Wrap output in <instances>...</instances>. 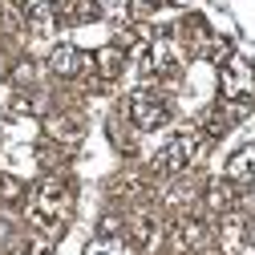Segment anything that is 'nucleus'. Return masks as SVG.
<instances>
[{
  "instance_id": "obj_1",
  "label": "nucleus",
  "mask_w": 255,
  "mask_h": 255,
  "mask_svg": "<svg viewBox=\"0 0 255 255\" xmlns=\"http://www.w3.org/2000/svg\"><path fill=\"white\" fill-rule=\"evenodd\" d=\"M73 215V195H69V182L65 178H45L37 190H33V203H28V219L37 223L45 235H61L65 223Z\"/></svg>"
},
{
  "instance_id": "obj_2",
  "label": "nucleus",
  "mask_w": 255,
  "mask_h": 255,
  "mask_svg": "<svg viewBox=\"0 0 255 255\" xmlns=\"http://www.w3.org/2000/svg\"><path fill=\"white\" fill-rule=\"evenodd\" d=\"M203 130H195V126H186L182 134H174L162 150L154 154V166H150V174H158V178H166V174H178V170H186L190 162H195V154L203 150Z\"/></svg>"
},
{
  "instance_id": "obj_3",
  "label": "nucleus",
  "mask_w": 255,
  "mask_h": 255,
  "mask_svg": "<svg viewBox=\"0 0 255 255\" xmlns=\"http://www.w3.org/2000/svg\"><path fill=\"white\" fill-rule=\"evenodd\" d=\"M126 118L134 122V130L146 134V130H158V126H166L170 118V106L162 93H154V89H134L130 98H126Z\"/></svg>"
},
{
  "instance_id": "obj_4",
  "label": "nucleus",
  "mask_w": 255,
  "mask_h": 255,
  "mask_svg": "<svg viewBox=\"0 0 255 255\" xmlns=\"http://www.w3.org/2000/svg\"><path fill=\"white\" fill-rule=\"evenodd\" d=\"M219 85H223V98L227 102H251L255 98V69L243 57H227L223 61V73H219Z\"/></svg>"
},
{
  "instance_id": "obj_5",
  "label": "nucleus",
  "mask_w": 255,
  "mask_h": 255,
  "mask_svg": "<svg viewBox=\"0 0 255 255\" xmlns=\"http://www.w3.org/2000/svg\"><path fill=\"white\" fill-rule=\"evenodd\" d=\"M89 65H93V57L81 53V49H73V45H57V49L49 53V69H53L57 77H81Z\"/></svg>"
},
{
  "instance_id": "obj_6",
  "label": "nucleus",
  "mask_w": 255,
  "mask_h": 255,
  "mask_svg": "<svg viewBox=\"0 0 255 255\" xmlns=\"http://www.w3.org/2000/svg\"><path fill=\"white\" fill-rule=\"evenodd\" d=\"M223 178H227L231 186H251L255 182V146H243L227 158V170H223Z\"/></svg>"
},
{
  "instance_id": "obj_7",
  "label": "nucleus",
  "mask_w": 255,
  "mask_h": 255,
  "mask_svg": "<svg viewBox=\"0 0 255 255\" xmlns=\"http://www.w3.org/2000/svg\"><path fill=\"white\" fill-rule=\"evenodd\" d=\"M207 235H211V231L203 227L199 219H182V223H174V227H170V251H195Z\"/></svg>"
},
{
  "instance_id": "obj_8",
  "label": "nucleus",
  "mask_w": 255,
  "mask_h": 255,
  "mask_svg": "<svg viewBox=\"0 0 255 255\" xmlns=\"http://www.w3.org/2000/svg\"><path fill=\"white\" fill-rule=\"evenodd\" d=\"M24 20L33 33H53L57 24V0H24Z\"/></svg>"
},
{
  "instance_id": "obj_9",
  "label": "nucleus",
  "mask_w": 255,
  "mask_h": 255,
  "mask_svg": "<svg viewBox=\"0 0 255 255\" xmlns=\"http://www.w3.org/2000/svg\"><path fill=\"white\" fill-rule=\"evenodd\" d=\"M45 130H49L57 142H77L85 126H81V118H77V114H53V118L45 122Z\"/></svg>"
},
{
  "instance_id": "obj_10",
  "label": "nucleus",
  "mask_w": 255,
  "mask_h": 255,
  "mask_svg": "<svg viewBox=\"0 0 255 255\" xmlns=\"http://www.w3.org/2000/svg\"><path fill=\"white\" fill-rule=\"evenodd\" d=\"M93 61H98V73H102L106 81H114V77H122V69H126V53H122L118 45H110V49H102V53L93 57Z\"/></svg>"
},
{
  "instance_id": "obj_11",
  "label": "nucleus",
  "mask_w": 255,
  "mask_h": 255,
  "mask_svg": "<svg viewBox=\"0 0 255 255\" xmlns=\"http://www.w3.org/2000/svg\"><path fill=\"white\" fill-rule=\"evenodd\" d=\"M57 12L65 20H93L98 16V0H57Z\"/></svg>"
},
{
  "instance_id": "obj_12",
  "label": "nucleus",
  "mask_w": 255,
  "mask_h": 255,
  "mask_svg": "<svg viewBox=\"0 0 255 255\" xmlns=\"http://www.w3.org/2000/svg\"><path fill=\"white\" fill-rule=\"evenodd\" d=\"M154 231H158V219H154L150 211H142V215L130 219V239H134V247H146V243L154 239Z\"/></svg>"
},
{
  "instance_id": "obj_13",
  "label": "nucleus",
  "mask_w": 255,
  "mask_h": 255,
  "mask_svg": "<svg viewBox=\"0 0 255 255\" xmlns=\"http://www.w3.org/2000/svg\"><path fill=\"white\" fill-rule=\"evenodd\" d=\"M231 203H235V186H231L227 178H223V182H215V186L207 190V207H211V211H227Z\"/></svg>"
},
{
  "instance_id": "obj_14",
  "label": "nucleus",
  "mask_w": 255,
  "mask_h": 255,
  "mask_svg": "<svg viewBox=\"0 0 255 255\" xmlns=\"http://www.w3.org/2000/svg\"><path fill=\"white\" fill-rule=\"evenodd\" d=\"M20 195H24V186L16 178H8V174H0V207H16Z\"/></svg>"
},
{
  "instance_id": "obj_15",
  "label": "nucleus",
  "mask_w": 255,
  "mask_h": 255,
  "mask_svg": "<svg viewBox=\"0 0 255 255\" xmlns=\"http://www.w3.org/2000/svg\"><path fill=\"white\" fill-rule=\"evenodd\" d=\"M130 12V0H98V16H110V20H122Z\"/></svg>"
},
{
  "instance_id": "obj_16",
  "label": "nucleus",
  "mask_w": 255,
  "mask_h": 255,
  "mask_svg": "<svg viewBox=\"0 0 255 255\" xmlns=\"http://www.w3.org/2000/svg\"><path fill=\"white\" fill-rule=\"evenodd\" d=\"M162 4H166V0H130V12H138V16H154Z\"/></svg>"
},
{
  "instance_id": "obj_17",
  "label": "nucleus",
  "mask_w": 255,
  "mask_h": 255,
  "mask_svg": "<svg viewBox=\"0 0 255 255\" xmlns=\"http://www.w3.org/2000/svg\"><path fill=\"white\" fill-rule=\"evenodd\" d=\"M16 20H20V16H16V8H8L4 0H0V28H12Z\"/></svg>"
},
{
  "instance_id": "obj_18",
  "label": "nucleus",
  "mask_w": 255,
  "mask_h": 255,
  "mask_svg": "<svg viewBox=\"0 0 255 255\" xmlns=\"http://www.w3.org/2000/svg\"><path fill=\"white\" fill-rule=\"evenodd\" d=\"M85 255H114V247H110V239H93L85 247Z\"/></svg>"
},
{
  "instance_id": "obj_19",
  "label": "nucleus",
  "mask_w": 255,
  "mask_h": 255,
  "mask_svg": "<svg viewBox=\"0 0 255 255\" xmlns=\"http://www.w3.org/2000/svg\"><path fill=\"white\" fill-rule=\"evenodd\" d=\"M4 239H8V223L0 219V243H4Z\"/></svg>"
},
{
  "instance_id": "obj_20",
  "label": "nucleus",
  "mask_w": 255,
  "mask_h": 255,
  "mask_svg": "<svg viewBox=\"0 0 255 255\" xmlns=\"http://www.w3.org/2000/svg\"><path fill=\"white\" fill-rule=\"evenodd\" d=\"M0 255H24V247H20V251H0Z\"/></svg>"
}]
</instances>
